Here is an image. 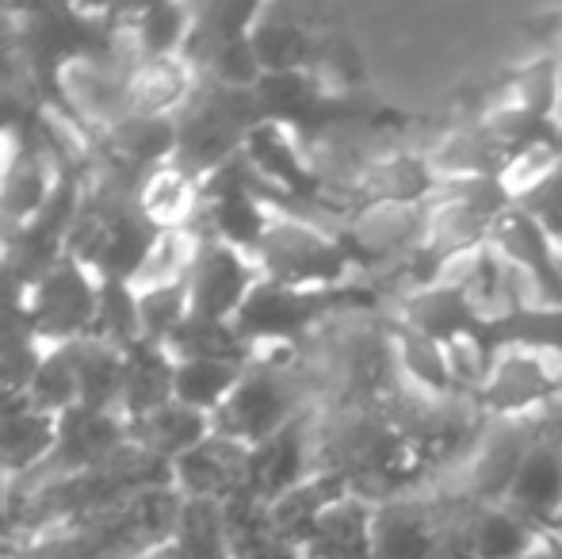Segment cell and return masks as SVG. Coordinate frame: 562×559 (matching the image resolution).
Here are the masks:
<instances>
[{
  "label": "cell",
  "instance_id": "obj_27",
  "mask_svg": "<svg viewBox=\"0 0 562 559\" xmlns=\"http://www.w3.org/2000/svg\"><path fill=\"white\" fill-rule=\"evenodd\" d=\"M543 548V533L509 506L474 510V552L479 559H525Z\"/></svg>",
  "mask_w": 562,
  "mask_h": 559
},
{
  "label": "cell",
  "instance_id": "obj_20",
  "mask_svg": "<svg viewBox=\"0 0 562 559\" xmlns=\"http://www.w3.org/2000/svg\"><path fill=\"white\" fill-rule=\"evenodd\" d=\"M195 74L184 58L169 62H138L131 69V115H146V120H177L180 108L192 97Z\"/></svg>",
  "mask_w": 562,
  "mask_h": 559
},
{
  "label": "cell",
  "instance_id": "obj_29",
  "mask_svg": "<svg viewBox=\"0 0 562 559\" xmlns=\"http://www.w3.org/2000/svg\"><path fill=\"white\" fill-rule=\"evenodd\" d=\"M169 353L177 360H229V365H249L252 345L241 337L234 322L188 318L180 334L169 342Z\"/></svg>",
  "mask_w": 562,
  "mask_h": 559
},
{
  "label": "cell",
  "instance_id": "obj_43",
  "mask_svg": "<svg viewBox=\"0 0 562 559\" xmlns=\"http://www.w3.org/2000/svg\"><path fill=\"white\" fill-rule=\"evenodd\" d=\"M543 540H548V537H543ZM548 548H551V556L562 559V545H555V540H548Z\"/></svg>",
  "mask_w": 562,
  "mask_h": 559
},
{
  "label": "cell",
  "instance_id": "obj_37",
  "mask_svg": "<svg viewBox=\"0 0 562 559\" xmlns=\"http://www.w3.org/2000/svg\"><path fill=\"white\" fill-rule=\"evenodd\" d=\"M559 161H562V146H559V138H548V142H532V146H525V149H517V154L505 161V169H502V188H505V195H509L513 203L517 200H525L532 188H540L543 180L551 177V172L559 169Z\"/></svg>",
  "mask_w": 562,
  "mask_h": 559
},
{
  "label": "cell",
  "instance_id": "obj_4",
  "mask_svg": "<svg viewBox=\"0 0 562 559\" xmlns=\"http://www.w3.org/2000/svg\"><path fill=\"white\" fill-rule=\"evenodd\" d=\"M551 414V411H548ZM548 414H528V418H490L482 429L474 452L467 463L437 491L459 494L474 506H502L509 499V487L517 479L525 456L532 452L536 437L548 425Z\"/></svg>",
  "mask_w": 562,
  "mask_h": 559
},
{
  "label": "cell",
  "instance_id": "obj_31",
  "mask_svg": "<svg viewBox=\"0 0 562 559\" xmlns=\"http://www.w3.org/2000/svg\"><path fill=\"white\" fill-rule=\"evenodd\" d=\"M241 372L245 365H229V360H177V403L215 418Z\"/></svg>",
  "mask_w": 562,
  "mask_h": 559
},
{
  "label": "cell",
  "instance_id": "obj_25",
  "mask_svg": "<svg viewBox=\"0 0 562 559\" xmlns=\"http://www.w3.org/2000/svg\"><path fill=\"white\" fill-rule=\"evenodd\" d=\"M391 318V314H386ZM391 337H394V357H398L402 383L417 391H429V395H456L451 391V372H448V353L440 342L417 334V329L402 326L391 318Z\"/></svg>",
  "mask_w": 562,
  "mask_h": 559
},
{
  "label": "cell",
  "instance_id": "obj_8",
  "mask_svg": "<svg viewBox=\"0 0 562 559\" xmlns=\"http://www.w3.org/2000/svg\"><path fill=\"white\" fill-rule=\"evenodd\" d=\"M311 476H318V456H314V411L303 414L299 422H291L288 429H280L276 437L249 448V491L245 494L268 506V502H276L280 494L306 483Z\"/></svg>",
  "mask_w": 562,
  "mask_h": 559
},
{
  "label": "cell",
  "instance_id": "obj_2",
  "mask_svg": "<svg viewBox=\"0 0 562 559\" xmlns=\"http://www.w3.org/2000/svg\"><path fill=\"white\" fill-rule=\"evenodd\" d=\"M265 123V112L257 104V92L223 89V85L200 77L188 97V104L177 115V154L172 165L184 169L192 180L215 177L223 165L245 154V142Z\"/></svg>",
  "mask_w": 562,
  "mask_h": 559
},
{
  "label": "cell",
  "instance_id": "obj_42",
  "mask_svg": "<svg viewBox=\"0 0 562 559\" xmlns=\"http://www.w3.org/2000/svg\"><path fill=\"white\" fill-rule=\"evenodd\" d=\"M525 559H555V556H551L548 540H543V548H540V552H532V556H525Z\"/></svg>",
  "mask_w": 562,
  "mask_h": 559
},
{
  "label": "cell",
  "instance_id": "obj_10",
  "mask_svg": "<svg viewBox=\"0 0 562 559\" xmlns=\"http://www.w3.org/2000/svg\"><path fill=\"white\" fill-rule=\"evenodd\" d=\"M172 487L180 499L218 502V506L241 499L249 491V445L211 433L200 448L172 463Z\"/></svg>",
  "mask_w": 562,
  "mask_h": 559
},
{
  "label": "cell",
  "instance_id": "obj_14",
  "mask_svg": "<svg viewBox=\"0 0 562 559\" xmlns=\"http://www.w3.org/2000/svg\"><path fill=\"white\" fill-rule=\"evenodd\" d=\"M490 242L536 283L543 306H562V246L555 238H548L525 211L513 208Z\"/></svg>",
  "mask_w": 562,
  "mask_h": 559
},
{
  "label": "cell",
  "instance_id": "obj_44",
  "mask_svg": "<svg viewBox=\"0 0 562 559\" xmlns=\"http://www.w3.org/2000/svg\"><path fill=\"white\" fill-rule=\"evenodd\" d=\"M0 559H15V556H12V548H8V545H0Z\"/></svg>",
  "mask_w": 562,
  "mask_h": 559
},
{
  "label": "cell",
  "instance_id": "obj_39",
  "mask_svg": "<svg viewBox=\"0 0 562 559\" xmlns=\"http://www.w3.org/2000/svg\"><path fill=\"white\" fill-rule=\"evenodd\" d=\"M513 208L525 211V215L532 219L548 238H555L562 246V161L540 188H532V192H528L525 200L513 203Z\"/></svg>",
  "mask_w": 562,
  "mask_h": 559
},
{
  "label": "cell",
  "instance_id": "obj_17",
  "mask_svg": "<svg viewBox=\"0 0 562 559\" xmlns=\"http://www.w3.org/2000/svg\"><path fill=\"white\" fill-rule=\"evenodd\" d=\"M386 314L440 345H451V342H459V337L479 334V326H482V322L474 318L471 303H467V299L445 280L432 283V288L414 291V295H406V299H398L394 306H386Z\"/></svg>",
  "mask_w": 562,
  "mask_h": 559
},
{
  "label": "cell",
  "instance_id": "obj_28",
  "mask_svg": "<svg viewBox=\"0 0 562 559\" xmlns=\"http://www.w3.org/2000/svg\"><path fill=\"white\" fill-rule=\"evenodd\" d=\"M479 337L490 353L497 349H540L562 357V306H532L494 326H479Z\"/></svg>",
  "mask_w": 562,
  "mask_h": 559
},
{
  "label": "cell",
  "instance_id": "obj_36",
  "mask_svg": "<svg viewBox=\"0 0 562 559\" xmlns=\"http://www.w3.org/2000/svg\"><path fill=\"white\" fill-rule=\"evenodd\" d=\"M0 92L43 97V89H38V81H35V69H31V62H27L20 8L15 4H0Z\"/></svg>",
  "mask_w": 562,
  "mask_h": 559
},
{
  "label": "cell",
  "instance_id": "obj_41",
  "mask_svg": "<svg viewBox=\"0 0 562 559\" xmlns=\"http://www.w3.org/2000/svg\"><path fill=\"white\" fill-rule=\"evenodd\" d=\"M543 537H548V540H555V545H562V510L555 514V522H551L548 529H543Z\"/></svg>",
  "mask_w": 562,
  "mask_h": 559
},
{
  "label": "cell",
  "instance_id": "obj_30",
  "mask_svg": "<svg viewBox=\"0 0 562 559\" xmlns=\"http://www.w3.org/2000/svg\"><path fill=\"white\" fill-rule=\"evenodd\" d=\"M46 345L35 337L23 303H0V388L27 391Z\"/></svg>",
  "mask_w": 562,
  "mask_h": 559
},
{
  "label": "cell",
  "instance_id": "obj_23",
  "mask_svg": "<svg viewBox=\"0 0 562 559\" xmlns=\"http://www.w3.org/2000/svg\"><path fill=\"white\" fill-rule=\"evenodd\" d=\"M226 537H229V559H303L299 548L276 533L268 506L249 494L226 502Z\"/></svg>",
  "mask_w": 562,
  "mask_h": 559
},
{
  "label": "cell",
  "instance_id": "obj_7",
  "mask_svg": "<svg viewBox=\"0 0 562 559\" xmlns=\"http://www.w3.org/2000/svg\"><path fill=\"white\" fill-rule=\"evenodd\" d=\"M265 280L252 261V254L226 242L203 238L200 254H195L192 277H188V299H192L195 318L211 322H234L241 314L245 299L252 295V288Z\"/></svg>",
  "mask_w": 562,
  "mask_h": 559
},
{
  "label": "cell",
  "instance_id": "obj_26",
  "mask_svg": "<svg viewBox=\"0 0 562 559\" xmlns=\"http://www.w3.org/2000/svg\"><path fill=\"white\" fill-rule=\"evenodd\" d=\"M77 357V388H81V406L89 411H115L119 414V391H123V349L85 337L74 342Z\"/></svg>",
  "mask_w": 562,
  "mask_h": 559
},
{
  "label": "cell",
  "instance_id": "obj_34",
  "mask_svg": "<svg viewBox=\"0 0 562 559\" xmlns=\"http://www.w3.org/2000/svg\"><path fill=\"white\" fill-rule=\"evenodd\" d=\"M92 337L115 345V349H131L134 342H142L138 291L126 280H100V311Z\"/></svg>",
  "mask_w": 562,
  "mask_h": 559
},
{
  "label": "cell",
  "instance_id": "obj_40",
  "mask_svg": "<svg viewBox=\"0 0 562 559\" xmlns=\"http://www.w3.org/2000/svg\"><path fill=\"white\" fill-rule=\"evenodd\" d=\"M551 123L562 131V43H559V81H555V108H551Z\"/></svg>",
  "mask_w": 562,
  "mask_h": 559
},
{
  "label": "cell",
  "instance_id": "obj_11",
  "mask_svg": "<svg viewBox=\"0 0 562 559\" xmlns=\"http://www.w3.org/2000/svg\"><path fill=\"white\" fill-rule=\"evenodd\" d=\"M58 418L38 411L23 388H0V476H35L54 452Z\"/></svg>",
  "mask_w": 562,
  "mask_h": 559
},
{
  "label": "cell",
  "instance_id": "obj_6",
  "mask_svg": "<svg viewBox=\"0 0 562 559\" xmlns=\"http://www.w3.org/2000/svg\"><path fill=\"white\" fill-rule=\"evenodd\" d=\"M474 403L486 418H528L555 411L562 403V357L540 349H497Z\"/></svg>",
  "mask_w": 562,
  "mask_h": 559
},
{
  "label": "cell",
  "instance_id": "obj_16",
  "mask_svg": "<svg viewBox=\"0 0 562 559\" xmlns=\"http://www.w3.org/2000/svg\"><path fill=\"white\" fill-rule=\"evenodd\" d=\"M440 188V177L422 149L398 146L383 154L356 188V203H429Z\"/></svg>",
  "mask_w": 562,
  "mask_h": 559
},
{
  "label": "cell",
  "instance_id": "obj_45",
  "mask_svg": "<svg viewBox=\"0 0 562 559\" xmlns=\"http://www.w3.org/2000/svg\"><path fill=\"white\" fill-rule=\"evenodd\" d=\"M559 146H562V131H559Z\"/></svg>",
  "mask_w": 562,
  "mask_h": 559
},
{
  "label": "cell",
  "instance_id": "obj_13",
  "mask_svg": "<svg viewBox=\"0 0 562 559\" xmlns=\"http://www.w3.org/2000/svg\"><path fill=\"white\" fill-rule=\"evenodd\" d=\"M440 525V494L422 491L375 506L371 559H429Z\"/></svg>",
  "mask_w": 562,
  "mask_h": 559
},
{
  "label": "cell",
  "instance_id": "obj_15",
  "mask_svg": "<svg viewBox=\"0 0 562 559\" xmlns=\"http://www.w3.org/2000/svg\"><path fill=\"white\" fill-rule=\"evenodd\" d=\"M177 399V357L169 345L134 342L123 349V391H119V418L138 422Z\"/></svg>",
  "mask_w": 562,
  "mask_h": 559
},
{
  "label": "cell",
  "instance_id": "obj_38",
  "mask_svg": "<svg viewBox=\"0 0 562 559\" xmlns=\"http://www.w3.org/2000/svg\"><path fill=\"white\" fill-rule=\"evenodd\" d=\"M437 494H440V525L429 559H479V552H474V510L479 506L448 491Z\"/></svg>",
  "mask_w": 562,
  "mask_h": 559
},
{
  "label": "cell",
  "instance_id": "obj_18",
  "mask_svg": "<svg viewBox=\"0 0 562 559\" xmlns=\"http://www.w3.org/2000/svg\"><path fill=\"white\" fill-rule=\"evenodd\" d=\"M371 525H375V506L360 494L337 499L326 514L318 517L306 545L299 548L303 559H371Z\"/></svg>",
  "mask_w": 562,
  "mask_h": 559
},
{
  "label": "cell",
  "instance_id": "obj_32",
  "mask_svg": "<svg viewBox=\"0 0 562 559\" xmlns=\"http://www.w3.org/2000/svg\"><path fill=\"white\" fill-rule=\"evenodd\" d=\"M27 395L38 411L61 418L66 411L81 406V388H77V357L74 345H46L35 376L27 383Z\"/></svg>",
  "mask_w": 562,
  "mask_h": 559
},
{
  "label": "cell",
  "instance_id": "obj_24",
  "mask_svg": "<svg viewBox=\"0 0 562 559\" xmlns=\"http://www.w3.org/2000/svg\"><path fill=\"white\" fill-rule=\"evenodd\" d=\"M165 559H229L226 510L218 502L184 499Z\"/></svg>",
  "mask_w": 562,
  "mask_h": 559
},
{
  "label": "cell",
  "instance_id": "obj_22",
  "mask_svg": "<svg viewBox=\"0 0 562 559\" xmlns=\"http://www.w3.org/2000/svg\"><path fill=\"white\" fill-rule=\"evenodd\" d=\"M138 203L157 231H195L203 208V185L169 161L146 177Z\"/></svg>",
  "mask_w": 562,
  "mask_h": 559
},
{
  "label": "cell",
  "instance_id": "obj_1",
  "mask_svg": "<svg viewBox=\"0 0 562 559\" xmlns=\"http://www.w3.org/2000/svg\"><path fill=\"white\" fill-rule=\"evenodd\" d=\"M311 411H318V403H314L303 368L295 365V345H268L252 353L237 388L218 406L211 425L223 437L252 448Z\"/></svg>",
  "mask_w": 562,
  "mask_h": 559
},
{
  "label": "cell",
  "instance_id": "obj_5",
  "mask_svg": "<svg viewBox=\"0 0 562 559\" xmlns=\"http://www.w3.org/2000/svg\"><path fill=\"white\" fill-rule=\"evenodd\" d=\"M97 311L100 277L69 254L23 295V314L43 345H74L92 337Z\"/></svg>",
  "mask_w": 562,
  "mask_h": 559
},
{
  "label": "cell",
  "instance_id": "obj_33",
  "mask_svg": "<svg viewBox=\"0 0 562 559\" xmlns=\"http://www.w3.org/2000/svg\"><path fill=\"white\" fill-rule=\"evenodd\" d=\"M200 242L203 234L195 231H161L154 238V246H149L138 277L131 280V288L146 291V288H169V283H188L195 254H200Z\"/></svg>",
  "mask_w": 562,
  "mask_h": 559
},
{
  "label": "cell",
  "instance_id": "obj_3",
  "mask_svg": "<svg viewBox=\"0 0 562 559\" xmlns=\"http://www.w3.org/2000/svg\"><path fill=\"white\" fill-rule=\"evenodd\" d=\"M260 277L283 283V288H345L352 280H363L352 254L345 249L340 234L326 231L314 219H303L295 211H276L268 219V231L260 246L252 249Z\"/></svg>",
  "mask_w": 562,
  "mask_h": 559
},
{
  "label": "cell",
  "instance_id": "obj_21",
  "mask_svg": "<svg viewBox=\"0 0 562 559\" xmlns=\"http://www.w3.org/2000/svg\"><path fill=\"white\" fill-rule=\"evenodd\" d=\"M345 494H352L345 479L334 476V471H318V476H311L306 483H299L295 491L268 502V517H272L276 533H280L291 548H303L306 537L314 533V525H318V517L326 514L337 499H345Z\"/></svg>",
  "mask_w": 562,
  "mask_h": 559
},
{
  "label": "cell",
  "instance_id": "obj_35",
  "mask_svg": "<svg viewBox=\"0 0 562 559\" xmlns=\"http://www.w3.org/2000/svg\"><path fill=\"white\" fill-rule=\"evenodd\" d=\"M138 318H142V342L169 345L192 318V299L188 283H169V288H146L138 291Z\"/></svg>",
  "mask_w": 562,
  "mask_h": 559
},
{
  "label": "cell",
  "instance_id": "obj_19",
  "mask_svg": "<svg viewBox=\"0 0 562 559\" xmlns=\"http://www.w3.org/2000/svg\"><path fill=\"white\" fill-rule=\"evenodd\" d=\"M211 433H215V425H211L207 414L192 411V406L177 403V399L169 406H161V411L146 414V418L126 422V437L165 463H177L180 456L200 448Z\"/></svg>",
  "mask_w": 562,
  "mask_h": 559
},
{
  "label": "cell",
  "instance_id": "obj_12",
  "mask_svg": "<svg viewBox=\"0 0 562 559\" xmlns=\"http://www.w3.org/2000/svg\"><path fill=\"white\" fill-rule=\"evenodd\" d=\"M126 445V422L115 411H89V406H74L58 418V437H54V452L43 463V476H81V471L100 468L112 460L119 448Z\"/></svg>",
  "mask_w": 562,
  "mask_h": 559
},
{
  "label": "cell",
  "instance_id": "obj_46",
  "mask_svg": "<svg viewBox=\"0 0 562 559\" xmlns=\"http://www.w3.org/2000/svg\"><path fill=\"white\" fill-rule=\"evenodd\" d=\"M559 411H562V403H559Z\"/></svg>",
  "mask_w": 562,
  "mask_h": 559
},
{
  "label": "cell",
  "instance_id": "obj_9",
  "mask_svg": "<svg viewBox=\"0 0 562 559\" xmlns=\"http://www.w3.org/2000/svg\"><path fill=\"white\" fill-rule=\"evenodd\" d=\"M513 514H520L525 522H532L536 529H548L562 510V411L548 414V425L536 437L532 452L525 456L517 479L509 487V499L502 502Z\"/></svg>",
  "mask_w": 562,
  "mask_h": 559
}]
</instances>
